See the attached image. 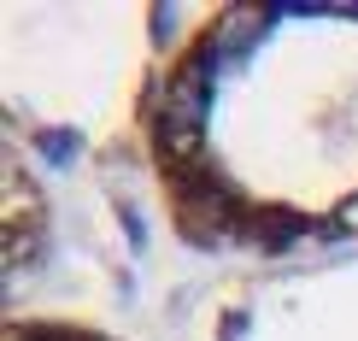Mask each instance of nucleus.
I'll list each match as a JSON object with an SVG mask.
<instances>
[{
  "mask_svg": "<svg viewBox=\"0 0 358 341\" xmlns=\"http://www.w3.org/2000/svg\"><path fill=\"white\" fill-rule=\"evenodd\" d=\"M6 341H129V335L100 318H77V312H59V306H29V312L6 318Z\"/></svg>",
  "mask_w": 358,
  "mask_h": 341,
  "instance_id": "20e7f679",
  "label": "nucleus"
},
{
  "mask_svg": "<svg viewBox=\"0 0 358 341\" xmlns=\"http://www.w3.org/2000/svg\"><path fill=\"white\" fill-rule=\"evenodd\" d=\"M194 6L6 0L0 6V212L6 312L48 265L59 195L129 171L147 188V106ZM153 195V188H147Z\"/></svg>",
  "mask_w": 358,
  "mask_h": 341,
  "instance_id": "f03ea898",
  "label": "nucleus"
},
{
  "mask_svg": "<svg viewBox=\"0 0 358 341\" xmlns=\"http://www.w3.org/2000/svg\"><path fill=\"white\" fill-rule=\"evenodd\" d=\"M147 188L217 271L358 242V6H194L147 106Z\"/></svg>",
  "mask_w": 358,
  "mask_h": 341,
  "instance_id": "f257e3e1",
  "label": "nucleus"
},
{
  "mask_svg": "<svg viewBox=\"0 0 358 341\" xmlns=\"http://www.w3.org/2000/svg\"><path fill=\"white\" fill-rule=\"evenodd\" d=\"M171 341H358V242L288 265L217 271Z\"/></svg>",
  "mask_w": 358,
  "mask_h": 341,
  "instance_id": "7ed1b4c3",
  "label": "nucleus"
}]
</instances>
